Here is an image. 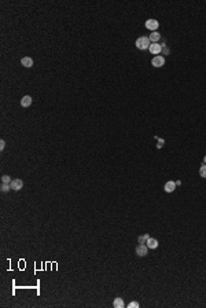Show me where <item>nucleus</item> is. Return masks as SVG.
<instances>
[{
	"label": "nucleus",
	"mask_w": 206,
	"mask_h": 308,
	"mask_svg": "<svg viewBox=\"0 0 206 308\" xmlns=\"http://www.w3.org/2000/svg\"><path fill=\"white\" fill-rule=\"evenodd\" d=\"M147 252H148V246L146 244H139V245H138V248H136V254H138V256L144 257V256L147 254Z\"/></svg>",
	"instance_id": "20e7f679"
},
{
	"label": "nucleus",
	"mask_w": 206,
	"mask_h": 308,
	"mask_svg": "<svg viewBox=\"0 0 206 308\" xmlns=\"http://www.w3.org/2000/svg\"><path fill=\"white\" fill-rule=\"evenodd\" d=\"M10 189H11V186H10V184H4V183H1V191H3V193L8 191Z\"/></svg>",
	"instance_id": "dca6fc26"
},
{
	"label": "nucleus",
	"mask_w": 206,
	"mask_h": 308,
	"mask_svg": "<svg viewBox=\"0 0 206 308\" xmlns=\"http://www.w3.org/2000/svg\"><path fill=\"white\" fill-rule=\"evenodd\" d=\"M203 162H205V164H206V155H205V158H203Z\"/></svg>",
	"instance_id": "aec40b11"
},
{
	"label": "nucleus",
	"mask_w": 206,
	"mask_h": 308,
	"mask_svg": "<svg viewBox=\"0 0 206 308\" xmlns=\"http://www.w3.org/2000/svg\"><path fill=\"white\" fill-rule=\"evenodd\" d=\"M11 177L8 176V175H3V176H1V183H4V184H10V183H11Z\"/></svg>",
	"instance_id": "4468645a"
},
{
	"label": "nucleus",
	"mask_w": 206,
	"mask_h": 308,
	"mask_svg": "<svg viewBox=\"0 0 206 308\" xmlns=\"http://www.w3.org/2000/svg\"><path fill=\"white\" fill-rule=\"evenodd\" d=\"M136 47L139 48V50H148L150 48V45H151V41H150V39L146 36H140L138 40H136Z\"/></svg>",
	"instance_id": "f257e3e1"
},
{
	"label": "nucleus",
	"mask_w": 206,
	"mask_h": 308,
	"mask_svg": "<svg viewBox=\"0 0 206 308\" xmlns=\"http://www.w3.org/2000/svg\"><path fill=\"white\" fill-rule=\"evenodd\" d=\"M4 147H6V142L1 139V141H0V150L3 151V150H4Z\"/></svg>",
	"instance_id": "a211bd4d"
},
{
	"label": "nucleus",
	"mask_w": 206,
	"mask_h": 308,
	"mask_svg": "<svg viewBox=\"0 0 206 308\" xmlns=\"http://www.w3.org/2000/svg\"><path fill=\"white\" fill-rule=\"evenodd\" d=\"M21 64H22V66H25V68H32V66H33V59H32L30 57H23V58L21 59Z\"/></svg>",
	"instance_id": "1a4fd4ad"
},
{
	"label": "nucleus",
	"mask_w": 206,
	"mask_h": 308,
	"mask_svg": "<svg viewBox=\"0 0 206 308\" xmlns=\"http://www.w3.org/2000/svg\"><path fill=\"white\" fill-rule=\"evenodd\" d=\"M158 26H159V22H158L157 19H147L146 21V28H147L148 30H151V32H155L158 29Z\"/></svg>",
	"instance_id": "7ed1b4c3"
},
{
	"label": "nucleus",
	"mask_w": 206,
	"mask_h": 308,
	"mask_svg": "<svg viewBox=\"0 0 206 308\" xmlns=\"http://www.w3.org/2000/svg\"><path fill=\"white\" fill-rule=\"evenodd\" d=\"M10 186H11V189H13V190H21V189H22L23 187V182L21 180V179H13V182H11V183H10Z\"/></svg>",
	"instance_id": "423d86ee"
},
{
	"label": "nucleus",
	"mask_w": 206,
	"mask_h": 308,
	"mask_svg": "<svg viewBox=\"0 0 206 308\" xmlns=\"http://www.w3.org/2000/svg\"><path fill=\"white\" fill-rule=\"evenodd\" d=\"M199 176H201V177H206V164H203V165L199 168Z\"/></svg>",
	"instance_id": "2eb2a0df"
},
{
	"label": "nucleus",
	"mask_w": 206,
	"mask_h": 308,
	"mask_svg": "<svg viewBox=\"0 0 206 308\" xmlns=\"http://www.w3.org/2000/svg\"><path fill=\"white\" fill-rule=\"evenodd\" d=\"M151 64L154 68H162L164 65H165V58L162 57V55H155L154 58H152Z\"/></svg>",
	"instance_id": "f03ea898"
},
{
	"label": "nucleus",
	"mask_w": 206,
	"mask_h": 308,
	"mask_svg": "<svg viewBox=\"0 0 206 308\" xmlns=\"http://www.w3.org/2000/svg\"><path fill=\"white\" fill-rule=\"evenodd\" d=\"M146 245L148 246V249H155V248L158 246V241L155 239V238H148Z\"/></svg>",
	"instance_id": "9b49d317"
},
{
	"label": "nucleus",
	"mask_w": 206,
	"mask_h": 308,
	"mask_svg": "<svg viewBox=\"0 0 206 308\" xmlns=\"http://www.w3.org/2000/svg\"><path fill=\"white\" fill-rule=\"evenodd\" d=\"M113 307L114 308H124L125 307V303H124V300H122L121 297H116L114 301H113Z\"/></svg>",
	"instance_id": "9d476101"
},
{
	"label": "nucleus",
	"mask_w": 206,
	"mask_h": 308,
	"mask_svg": "<svg viewBox=\"0 0 206 308\" xmlns=\"http://www.w3.org/2000/svg\"><path fill=\"white\" fill-rule=\"evenodd\" d=\"M162 47H164V48H162V51H164V54H165V55H168V54H169V48H166L165 45H162Z\"/></svg>",
	"instance_id": "6ab92c4d"
},
{
	"label": "nucleus",
	"mask_w": 206,
	"mask_h": 308,
	"mask_svg": "<svg viewBox=\"0 0 206 308\" xmlns=\"http://www.w3.org/2000/svg\"><path fill=\"white\" fill-rule=\"evenodd\" d=\"M148 39H150L151 43H157V41L161 39V33H158L157 30H155V32H151L150 33V36H148Z\"/></svg>",
	"instance_id": "f8f14e48"
},
{
	"label": "nucleus",
	"mask_w": 206,
	"mask_h": 308,
	"mask_svg": "<svg viewBox=\"0 0 206 308\" xmlns=\"http://www.w3.org/2000/svg\"><path fill=\"white\" fill-rule=\"evenodd\" d=\"M32 102H33V99H32V96H29V95H25L21 99V106L22 107H29L32 105Z\"/></svg>",
	"instance_id": "0eeeda50"
},
{
	"label": "nucleus",
	"mask_w": 206,
	"mask_h": 308,
	"mask_svg": "<svg viewBox=\"0 0 206 308\" xmlns=\"http://www.w3.org/2000/svg\"><path fill=\"white\" fill-rule=\"evenodd\" d=\"M164 189H165V191L166 193H173V191H175V189H176V182H166L165 183V187H164Z\"/></svg>",
	"instance_id": "6e6552de"
},
{
	"label": "nucleus",
	"mask_w": 206,
	"mask_h": 308,
	"mask_svg": "<svg viewBox=\"0 0 206 308\" xmlns=\"http://www.w3.org/2000/svg\"><path fill=\"white\" fill-rule=\"evenodd\" d=\"M148 51H150L152 55H158V54H159V52L162 51V45L158 44V43H151V45H150Z\"/></svg>",
	"instance_id": "39448f33"
},
{
	"label": "nucleus",
	"mask_w": 206,
	"mask_h": 308,
	"mask_svg": "<svg viewBox=\"0 0 206 308\" xmlns=\"http://www.w3.org/2000/svg\"><path fill=\"white\" fill-rule=\"evenodd\" d=\"M148 238H150V235H148V234H144V235H140L139 238H138V241H139V244H146Z\"/></svg>",
	"instance_id": "ddd939ff"
},
{
	"label": "nucleus",
	"mask_w": 206,
	"mask_h": 308,
	"mask_svg": "<svg viewBox=\"0 0 206 308\" xmlns=\"http://www.w3.org/2000/svg\"><path fill=\"white\" fill-rule=\"evenodd\" d=\"M128 307L129 308H139V303H138V301H132V303L128 304Z\"/></svg>",
	"instance_id": "f3484780"
}]
</instances>
